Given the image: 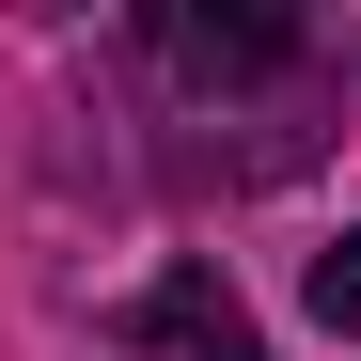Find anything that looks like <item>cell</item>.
<instances>
[{"mask_svg":"<svg viewBox=\"0 0 361 361\" xmlns=\"http://www.w3.org/2000/svg\"><path fill=\"white\" fill-rule=\"evenodd\" d=\"M314 314H330V330H361V235H330V252H314Z\"/></svg>","mask_w":361,"mask_h":361,"instance_id":"3957f363","label":"cell"},{"mask_svg":"<svg viewBox=\"0 0 361 361\" xmlns=\"http://www.w3.org/2000/svg\"><path fill=\"white\" fill-rule=\"evenodd\" d=\"M157 47H173L189 79H267L283 47H298V16H267V0H252V16H204V0H173V16H157Z\"/></svg>","mask_w":361,"mask_h":361,"instance_id":"7a4b0ae2","label":"cell"},{"mask_svg":"<svg viewBox=\"0 0 361 361\" xmlns=\"http://www.w3.org/2000/svg\"><path fill=\"white\" fill-rule=\"evenodd\" d=\"M110 330H126L142 361H267V330L235 314V283H220V267H157Z\"/></svg>","mask_w":361,"mask_h":361,"instance_id":"6da1fadb","label":"cell"}]
</instances>
